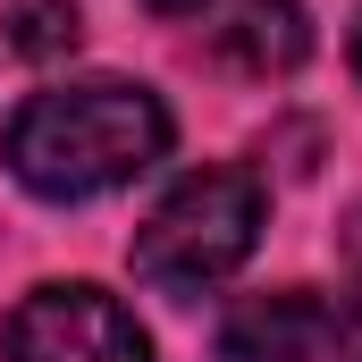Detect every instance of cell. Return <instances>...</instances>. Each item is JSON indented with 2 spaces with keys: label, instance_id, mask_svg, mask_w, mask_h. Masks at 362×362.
I'll return each instance as SVG.
<instances>
[{
  "label": "cell",
  "instance_id": "4",
  "mask_svg": "<svg viewBox=\"0 0 362 362\" xmlns=\"http://www.w3.org/2000/svg\"><path fill=\"white\" fill-rule=\"evenodd\" d=\"M194 42L228 68V76H253V85H278L312 59V17L303 0H194L185 8Z\"/></svg>",
  "mask_w": 362,
  "mask_h": 362
},
{
  "label": "cell",
  "instance_id": "7",
  "mask_svg": "<svg viewBox=\"0 0 362 362\" xmlns=\"http://www.w3.org/2000/svg\"><path fill=\"white\" fill-rule=\"evenodd\" d=\"M329 362H362V211L346 219V270L329 303Z\"/></svg>",
  "mask_w": 362,
  "mask_h": 362
},
{
  "label": "cell",
  "instance_id": "6",
  "mask_svg": "<svg viewBox=\"0 0 362 362\" xmlns=\"http://www.w3.org/2000/svg\"><path fill=\"white\" fill-rule=\"evenodd\" d=\"M76 34H85L76 0H17L8 8V51L17 59H59V51H76Z\"/></svg>",
  "mask_w": 362,
  "mask_h": 362
},
{
  "label": "cell",
  "instance_id": "5",
  "mask_svg": "<svg viewBox=\"0 0 362 362\" xmlns=\"http://www.w3.org/2000/svg\"><path fill=\"white\" fill-rule=\"evenodd\" d=\"M219 362H329V295L312 286L236 295L219 320Z\"/></svg>",
  "mask_w": 362,
  "mask_h": 362
},
{
  "label": "cell",
  "instance_id": "1",
  "mask_svg": "<svg viewBox=\"0 0 362 362\" xmlns=\"http://www.w3.org/2000/svg\"><path fill=\"white\" fill-rule=\"evenodd\" d=\"M169 135H177L169 101L152 85L85 76V85H42L34 101H17V118L0 135V160L42 202H93V194H118L144 169H160Z\"/></svg>",
  "mask_w": 362,
  "mask_h": 362
},
{
  "label": "cell",
  "instance_id": "3",
  "mask_svg": "<svg viewBox=\"0 0 362 362\" xmlns=\"http://www.w3.org/2000/svg\"><path fill=\"white\" fill-rule=\"evenodd\" d=\"M8 362H152V337L110 286L51 278L8 312Z\"/></svg>",
  "mask_w": 362,
  "mask_h": 362
},
{
  "label": "cell",
  "instance_id": "8",
  "mask_svg": "<svg viewBox=\"0 0 362 362\" xmlns=\"http://www.w3.org/2000/svg\"><path fill=\"white\" fill-rule=\"evenodd\" d=\"M346 51H354V76H362V17H354V42H346Z\"/></svg>",
  "mask_w": 362,
  "mask_h": 362
},
{
  "label": "cell",
  "instance_id": "2",
  "mask_svg": "<svg viewBox=\"0 0 362 362\" xmlns=\"http://www.w3.org/2000/svg\"><path fill=\"white\" fill-rule=\"evenodd\" d=\"M262 219H270V194L253 169H185L160 202H152V219L135 228V278L144 286H160V295H211V286H228V278L253 262V245H262Z\"/></svg>",
  "mask_w": 362,
  "mask_h": 362
}]
</instances>
